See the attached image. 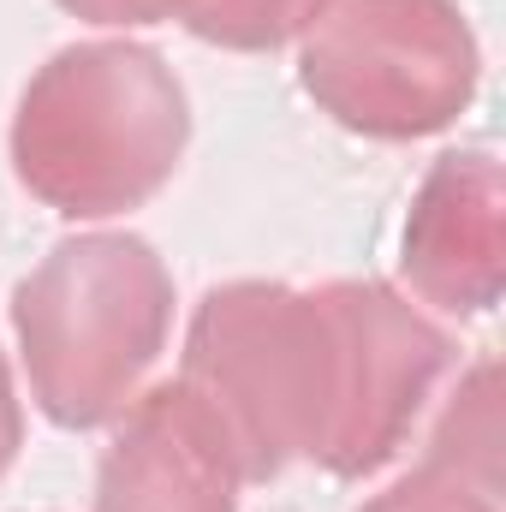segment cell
Returning <instances> with one entry per match:
<instances>
[{
    "instance_id": "1",
    "label": "cell",
    "mask_w": 506,
    "mask_h": 512,
    "mask_svg": "<svg viewBox=\"0 0 506 512\" xmlns=\"http://www.w3.org/2000/svg\"><path fill=\"white\" fill-rule=\"evenodd\" d=\"M453 340L381 280H227L185 328L179 382L221 423L245 483L316 465L376 477L411 441Z\"/></svg>"
},
{
    "instance_id": "2",
    "label": "cell",
    "mask_w": 506,
    "mask_h": 512,
    "mask_svg": "<svg viewBox=\"0 0 506 512\" xmlns=\"http://www.w3.org/2000/svg\"><path fill=\"white\" fill-rule=\"evenodd\" d=\"M191 102L173 66L126 36L48 54L12 108V179L66 221L143 209L185 161Z\"/></svg>"
},
{
    "instance_id": "3",
    "label": "cell",
    "mask_w": 506,
    "mask_h": 512,
    "mask_svg": "<svg viewBox=\"0 0 506 512\" xmlns=\"http://www.w3.org/2000/svg\"><path fill=\"white\" fill-rule=\"evenodd\" d=\"M18 364L54 429H102L173 334V274L143 233H72L12 292Z\"/></svg>"
},
{
    "instance_id": "4",
    "label": "cell",
    "mask_w": 506,
    "mask_h": 512,
    "mask_svg": "<svg viewBox=\"0 0 506 512\" xmlns=\"http://www.w3.org/2000/svg\"><path fill=\"white\" fill-rule=\"evenodd\" d=\"M298 84L334 126L411 143L471 108L483 48L459 0H322L298 30Z\"/></svg>"
},
{
    "instance_id": "5",
    "label": "cell",
    "mask_w": 506,
    "mask_h": 512,
    "mask_svg": "<svg viewBox=\"0 0 506 512\" xmlns=\"http://www.w3.org/2000/svg\"><path fill=\"white\" fill-rule=\"evenodd\" d=\"M399 274L417 304L441 316H489L506 286V173L489 149H447L429 161L405 233Z\"/></svg>"
},
{
    "instance_id": "6",
    "label": "cell",
    "mask_w": 506,
    "mask_h": 512,
    "mask_svg": "<svg viewBox=\"0 0 506 512\" xmlns=\"http://www.w3.org/2000/svg\"><path fill=\"white\" fill-rule=\"evenodd\" d=\"M245 471L179 382H155L114 417V435L96 465V512H239Z\"/></svg>"
},
{
    "instance_id": "7",
    "label": "cell",
    "mask_w": 506,
    "mask_h": 512,
    "mask_svg": "<svg viewBox=\"0 0 506 512\" xmlns=\"http://www.w3.org/2000/svg\"><path fill=\"white\" fill-rule=\"evenodd\" d=\"M429 459L471 477L477 489L501 495V370L495 364H477L459 382L435 441H429Z\"/></svg>"
},
{
    "instance_id": "8",
    "label": "cell",
    "mask_w": 506,
    "mask_h": 512,
    "mask_svg": "<svg viewBox=\"0 0 506 512\" xmlns=\"http://www.w3.org/2000/svg\"><path fill=\"white\" fill-rule=\"evenodd\" d=\"M322 0H185L179 24L209 42V48H233V54H274L286 42H298V30L310 24Z\"/></svg>"
},
{
    "instance_id": "9",
    "label": "cell",
    "mask_w": 506,
    "mask_h": 512,
    "mask_svg": "<svg viewBox=\"0 0 506 512\" xmlns=\"http://www.w3.org/2000/svg\"><path fill=\"white\" fill-rule=\"evenodd\" d=\"M358 512H501L495 489H477L471 477L423 459L417 471H405L399 483H387L381 495H370Z\"/></svg>"
},
{
    "instance_id": "10",
    "label": "cell",
    "mask_w": 506,
    "mask_h": 512,
    "mask_svg": "<svg viewBox=\"0 0 506 512\" xmlns=\"http://www.w3.org/2000/svg\"><path fill=\"white\" fill-rule=\"evenodd\" d=\"M72 18L102 24V30H137V24H167L185 12V0H60Z\"/></svg>"
},
{
    "instance_id": "11",
    "label": "cell",
    "mask_w": 506,
    "mask_h": 512,
    "mask_svg": "<svg viewBox=\"0 0 506 512\" xmlns=\"http://www.w3.org/2000/svg\"><path fill=\"white\" fill-rule=\"evenodd\" d=\"M18 447H24V405H18V387H12V364L0 352V477L12 471Z\"/></svg>"
}]
</instances>
